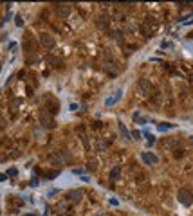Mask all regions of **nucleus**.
Returning a JSON list of instances; mask_svg holds the SVG:
<instances>
[{"instance_id": "nucleus-19", "label": "nucleus", "mask_w": 193, "mask_h": 216, "mask_svg": "<svg viewBox=\"0 0 193 216\" xmlns=\"http://www.w3.org/2000/svg\"><path fill=\"white\" fill-rule=\"evenodd\" d=\"M96 216H103V214H96Z\"/></svg>"}, {"instance_id": "nucleus-11", "label": "nucleus", "mask_w": 193, "mask_h": 216, "mask_svg": "<svg viewBox=\"0 0 193 216\" xmlns=\"http://www.w3.org/2000/svg\"><path fill=\"white\" fill-rule=\"evenodd\" d=\"M117 126H119V132H121L123 137H125V139H130V133H128V130L125 128V124H123V123H117Z\"/></svg>"}, {"instance_id": "nucleus-7", "label": "nucleus", "mask_w": 193, "mask_h": 216, "mask_svg": "<svg viewBox=\"0 0 193 216\" xmlns=\"http://www.w3.org/2000/svg\"><path fill=\"white\" fill-rule=\"evenodd\" d=\"M98 27L99 29H108V18L106 16H99L98 18Z\"/></svg>"}, {"instance_id": "nucleus-9", "label": "nucleus", "mask_w": 193, "mask_h": 216, "mask_svg": "<svg viewBox=\"0 0 193 216\" xmlns=\"http://www.w3.org/2000/svg\"><path fill=\"white\" fill-rule=\"evenodd\" d=\"M119 173H121V167L116 166L114 169L110 171V180H112V182H116V178H119Z\"/></svg>"}, {"instance_id": "nucleus-8", "label": "nucleus", "mask_w": 193, "mask_h": 216, "mask_svg": "<svg viewBox=\"0 0 193 216\" xmlns=\"http://www.w3.org/2000/svg\"><path fill=\"white\" fill-rule=\"evenodd\" d=\"M171 128H173L171 123H161V124H157V130L159 132H168V130H171Z\"/></svg>"}, {"instance_id": "nucleus-20", "label": "nucleus", "mask_w": 193, "mask_h": 216, "mask_svg": "<svg viewBox=\"0 0 193 216\" xmlns=\"http://www.w3.org/2000/svg\"><path fill=\"white\" fill-rule=\"evenodd\" d=\"M0 69H2V63H0Z\"/></svg>"}, {"instance_id": "nucleus-15", "label": "nucleus", "mask_w": 193, "mask_h": 216, "mask_svg": "<svg viewBox=\"0 0 193 216\" xmlns=\"http://www.w3.org/2000/svg\"><path fill=\"white\" fill-rule=\"evenodd\" d=\"M15 25H16V27H22V25H24L22 16H20V15H16V16H15Z\"/></svg>"}, {"instance_id": "nucleus-10", "label": "nucleus", "mask_w": 193, "mask_h": 216, "mask_svg": "<svg viewBox=\"0 0 193 216\" xmlns=\"http://www.w3.org/2000/svg\"><path fill=\"white\" fill-rule=\"evenodd\" d=\"M121 94H123V90H117V92H116V96H114V97H112V99H108V101H106V105H108V106H110V105H114V103H116V101H119V99H121Z\"/></svg>"}, {"instance_id": "nucleus-16", "label": "nucleus", "mask_w": 193, "mask_h": 216, "mask_svg": "<svg viewBox=\"0 0 193 216\" xmlns=\"http://www.w3.org/2000/svg\"><path fill=\"white\" fill-rule=\"evenodd\" d=\"M139 135H141V133H139V132H132V137H134L135 140H137V139H141V137H139Z\"/></svg>"}, {"instance_id": "nucleus-5", "label": "nucleus", "mask_w": 193, "mask_h": 216, "mask_svg": "<svg viewBox=\"0 0 193 216\" xmlns=\"http://www.w3.org/2000/svg\"><path fill=\"white\" fill-rule=\"evenodd\" d=\"M139 88H141V92L144 94V96H148V94L152 92V83L146 79H139Z\"/></svg>"}, {"instance_id": "nucleus-12", "label": "nucleus", "mask_w": 193, "mask_h": 216, "mask_svg": "<svg viewBox=\"0 0 193 216\" xmlns=\"http://www.w3.org/2000/svg\"><path fill=\"white\" fill-rule=\"evenodd\" d=\"M40 121H42V124H43V126H47V128H51V126H52V121H51L47 115H43V113L40 115Z\"/></svg>"}, {"instance_id": "nucleus-21", "label": "nucleus", "mask_w": 193, "mask_h": 216, "mask_svg": "<svg viewBox=\"0 0 193 216\" xmlns=\"http://www.w3.org/2000/svg\"><path fill=\"white\" fill-rule=\"evenodd\" d=\"M191 36H193V34H191Z\"/></svg>"}, {"instance_id": "nucleus-18", "label": "nucleus", "mask_w": 193, "mask_h": 216, "mask_svg": "<svg viewBox=\"0 0 193 216\" xmlns=\"http://www.w3.org/2000/svg\"><path fill=\"white\" fill-rule=\"evenodd\" d=\"M5 178H7V175H0V182H4Z\"/></svg>"}, {"instance_id": "nucleus-13", "label": "nucleus", "mask_w": 193, "mask_h": 216, "mask_svg": "<svg viewBox=\"0 0 193 216\" xmlns=\"http://www.w3.org/2000/svg\"><path fill=\"white\" fill-rule=\"evenodd\" d=\"M112 38H114L117 43H123V32L121 31H114L112 32Z\"/></svg>"}, {"instance_id": "nucleus-14", "label": "nucleus", "mask_w": 193, "mask_h": 216, "mask_svg": "<svg viewBox=\"0 0 193 216\" xmlns=\"http://www.w3.org/2000/svg\"><path fill=\"white\" fill-rule=\"evenodd\" d=\"M112 65H114V63H105V65H103V69H105L106 72H112V74H116L119 69H117V67H112Z\"/></svg>"}, {"instance_id": "nucleus-2", "label": "nucleus", "mask_w": 193, "mask_h": 216, "mask_svg": "<svg viewBox=\"0 0 193 216\" xmlns=\"http://www.w3.org/2000/svg\"><path fill=\"white\" fill-rule=\"evenodd\" d=\"M141 160L144 162L146 166H154V164H157V162H159V157H155L154 153H148V151H143V153H141Z\"/></svg>"}, {"instance_id": "nucleus-4", "label": "nucleus", "mask_w": 193, "mask_h": 216, "mask_svg": "<svg viewBox=\"0 0 193 216\" xmlns=\"http://www.w3.org/2000/svg\"><path fill=\"white\" fill-rule=\"evenodd\" d=\"M40 42H42V45L45 49H52V47H54V38L51 34H47V32H42V34H40Z\"/></svg>"}, {"instance_id": "nucleus-17", "label": "nucleus", "mask_w": 193, "mask_h": 216, "mask_svg": "<svg viewBox=\"0 0 193 216\" xmlns=\"http://www.w3.org/2000/svg\"><path fill=\"white\" fill-rule=\"evenodd\" d=\"M7 175H11V177H13V175H16V169H15V167H11V169L7 171Z\"/></svg>"}, {"instance_id": "nucleus-22", "label": "nucleus", "mask_w": 193, "mask_h": 216, "mask_svg": "<svg viewBox=\"0 0 193 216\" xmlns=\"http://www.w3.org/2000/svg\"><path fill=\"white\" fill-rule=\"evenodd\" d=\"M191 139H193V137H191Z\"/></svg>"}, {"instance_id": "nucleus-3", "label": "nucleus", "mask_w": 193, "mask_h": 216, "mask_svg": "<svg viewBox=\"0 0 193 216\" xmlns=\"http://www.w3.org/2000/svg\"><path fill=\"white\" fill-rule=\"evenodd\" d=\"M54 11H56V15L62 16V18H67L70 15V7H69L67 4H56L54 5Z\"/></svg>"}, {"instance_id": "nucleus-1", "label": "nucleus", "mask_w": 193, "mask_h": 216, "mask_svg": "<svg viewBox=\"0 0 193 216\" xmlns=\"http://www.w3.org/2000/svg\"><path fill=\"white\" fill-rule=\"evenodd\" d=\"M177 200L181 202L182 205H191L193 204V193L190 191V189H179V193H177Z\"/></svg>"}, {"instance_id": "nucleus-6", "label": "nucleus", "mask_w": 193, "mask_h": 216, "mask_svg": "<svg viewBox=\"0 0 193 216\" xmlns=\"http://www.w3.org/2000/svg\"><path fill=\"white\" fill-rule=\"evenodd\" d=\"M81 196H83V191H81V189H72V191L69 193V200H70V202H79V200H81Z\"/></svg>"}]
</instances>
